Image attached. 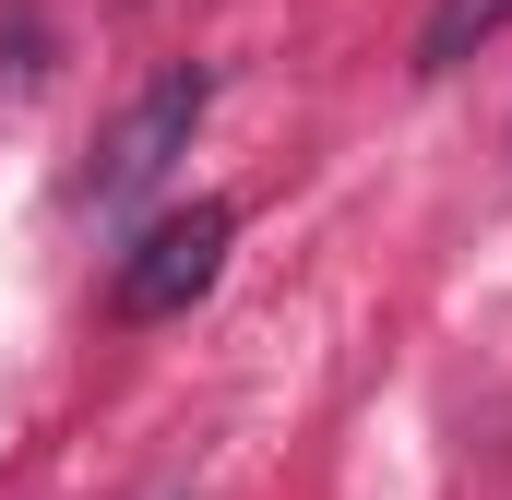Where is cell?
<instances>
[{
    "label": "cell",
    "mask_w": 512,
    "mask_h": 500,
    "mask_svg": "<svg viewBox=\"0 0 512 500\" xmlns=\"http://www.w3.org/2000/svg\"><path fill=\"white\" fill-rule=\"evenodd\" d=\"M203 108H215V72L203 60H167L143 96H131L120 120H108V143H96V167H84V203L96 215H131L179 155H191V131H203Z\"/></svg>",
    "instance_id": "6da1fadb"
},
{
    "label": "cell",
    "mask_w": 512,
    "mask_h": 500,
    "mask_svg": "<svg viewBox=\"0 0 512 500\" xmlns=\"http://www.w3.org/2000/svg\"><path fill=\"white\" fill-rule=\"evenodd\" d=\"M227 250H239V203H179V215H155V227L120 250V274H108V310H120V322H179V310L227 274Z\"/></svg>",
    "instance_id": "7a4b0ae2"
},
{
    "label": "cell",
    "mask_w": 512,
    "mask_h": 500,
    "mask_svg": "<svg viewBox=\"0 0 512 500\" xmlns=\"http://www.w3.org/2000/svg\"><path fill=\"white\" fill-rule=\"evenodd\" d=\"M501 24H512V0H429V24H417V72H465Z\"/></svg>",
    "instance_id": "3957f363"
}]
</instances>
